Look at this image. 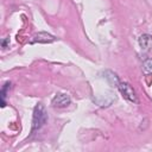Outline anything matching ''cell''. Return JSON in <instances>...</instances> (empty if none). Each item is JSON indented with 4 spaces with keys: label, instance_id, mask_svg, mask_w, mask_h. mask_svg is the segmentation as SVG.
Returning <instances> with one entry per match:
<instances>
[{
    "label": "cell",
    "instance_id": "obj_1",
    "mask_svg": "<svg viewBox=\"0 0 152 152\" xmlns=\"http://www.w3.org/2000/svg\"><path fill=\"white\" fill-rule=\"evenodd\" d=\"M48 121V114L45 110V107L40 103H38L34 107L33 110V119H32V131L39 129L44 124Z\"/></svg>",
    "mask_w": 152,
    "mask_h": 152
},
{
    "label": "cell",
    "instance_id": "obj_2",
    "mask_svg": "<svg viewBox=\"0 0 152 152\" xmlns=\"http://www.w3.org/2000/svg\"><path fill=\"white\" fill-rule=\"evenodd\" d=\"M118 88H119L120 93L122 94V96H124L126 100H128V101H131V102H134V103L138 102V97H137V95H135V91H134V89H133L128 83H126V82H120V83L118 84Z\"/></svg>",
    "mask_w": 152,
    "mask_h": 152
},
{
    "label": "cell",
    "instance_id": "obj_3",
    "mask_svg": "<svg viewBox=\"0 0 152 152\" xmlns=\"http://www.w3.org/2000/svg\"><path fill=\"white\" fill-rule=\"evenodd\" d=\"M71 102L70 100V96L66 95V94H57L53 99H52V106L53 107H57V108H64L66 106H69Z\"/></svg>",
    "mask_w": 152,
    "mask_h": 152
},
{
    "label": "cell",
    "instance_id": "obj_4",
    "mask_svg": "<svg viewBox=\"0 0 152 152\" xmlns=\"http://www.w3.org/2000/svg\"><path fill=\"white\" fill-rule=\"evenodd\" d=\"M56 38L53 36H51V34H49L46 32H39V33H37V34H34L32 37L30 43H51Z\"/></svg>",
    "mask_w": 152,
    "mask_h": 152
},
{
    "label": "cell",
    "instance_id": "obj_5",
    "mask_svg": "<svg viewBox=\"0 0 152 152\" xmlns=\"http://www.w3.org/2000/svg\"><path fill=\"white\" fill-rule=\"evenodd\" d=\"M138 42H139V45L142 50H145V51H151L152 50V36L151 34H147V33L141 34L139 37Z\"/></svg>",
    "mask_w": 152,
    "mask_h": 152
},
{
    "label": "cell",
    "instance_id": "obj_6",
    "mask_svg": "<svg viewBox=\"0 0 152 152\" xmlns=\"http://www.w3.org/2000/svg\"><path fill=\"white\" fill-rule=\"evenodd\" d=\"M11 87V83H5V86L2 87V89H1V93H0V97H1V107H5L6 106V102H5V96H6V91H7V89Z\"/></svg>",
    "mask_w": 152,
    "mask_h": 152
},
{
    "label": "cell",
    "instance_id": "obj_7",
    "mask_svg": "<svg viewBox=\"0 0 152 152\" xmlns=\"http://www.w3.org/2000/svg\"><path fill=\"white\" fill-rule=\"evenodd\" d=\"M144 69L147 72H152V58H147L144 62Z\"/></svg>",
    "mask_w": 152,
    "mask_h": 152
},
{
    "label": "cell",
    "instance_id": "obj_8",
    "mask_svg": "<svg viewBox=\"0 0 152 152\" xmlns=\"http://www.w3.org/2000/svg\"><path fill=\"white\" fill-rule=\"evenodd\" d=\"M8 40H10V38H7L6 40H4V42H2V48H5V46H6V44H7V42H8Z\"/></svg>",
    "mask_w": 152,
    "mask_h": 152
}]
</instances>
